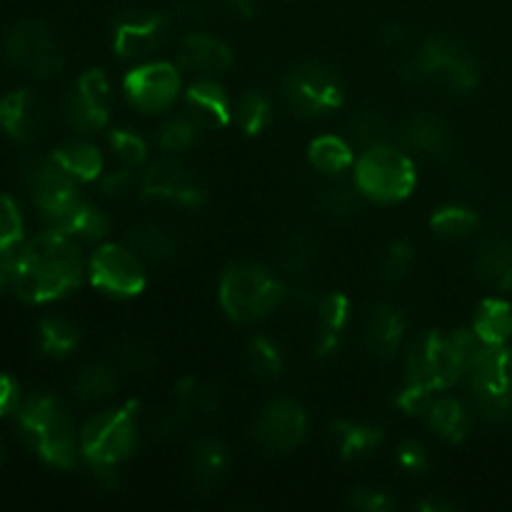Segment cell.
<instances>
[{
  "label": "cell",
  "mask_w": 512,
  "mask_h": 512,
  "mask_svg": "<svg viewBox=\"0 0 512 512\" xmlns=\"http://www.w3.org/2000/svg\"><path fill=\"white\" fill-rule=\"evenodd\" d=\"M228 468V448L215 435H203L193 448V475L198 488L213 490Z\"/></svg>",
  "instance_id": "25"
},
{
  "label": "cell",
  "mask_w": 512,
  "mask_h": 512,
  "mask_svg": "<svg viewBox=\"0 0 512 512\" xmlns=\"http://www.w3.org/2000/svg\"><path fill=\"white\" fill-rule=\"evenodd\" d=\"M5 463V450H3V445H0V465Z\"/></svg>",
  "instance_id": "54"
},
{
  "label": "cell",
  "mask_w": 512,
  "mask_h": 512,
  "mask_svg": "<svg viewBox=\"0 0 512 512\" xmlns=\"http://www.w3.org/2000/svg\"><path fill=\"white\" fill-rule=\"evenodd\" d=\"M188 113L198 120L203 128H223L233 118V108H230V98L225 93L223 85L215 80H198L188 88Z\"/></svg>",
  "instance_id": "20"
},
{
  "label": "cell",
  "mask_w": 512,
  "mask_h": 512,
  "mask_svg": "<svg viewBox=\"0 0 512 512\" xmlns=\"http://www.w3.org/2000/svg\"><path fill=\"white\" fill-rule=\"evenodd\" d=\"M113 365L128 375H150L158 365V355L145 340L123 338L113 345Z\"/></svg>",
  "instance_id": "33"
},
{
  "label": "cell",
  "mask_w": 512,
  "mask_h": 512,
  "mask_svg": "<svg viewBox=\"0 0 512 512\" xmlns=\"http://www.w3.org/2000/svg\"><path fill=\"white\" fill-rule=\"evenodd\" d=\"M403 140L413 150L428 155H440L450 145V128L443 118L430 113H418L403 125Z\"/></svg>",
  "instance_id": "23"
},
{
  "label": "cell",
  "mask_w": 512,
  "mask_h": 512,
  "mask_svg": "<svg viewBox=\"0 0 512 512\" xmlns=\"http://www.w3.org/2000/svg\"><path fill=\"white\" fill-rule=\"evenodd\" d=\"M308 158L315 170L328 175H338L353 165V150L338 135H320L310 143Z\"/></svg>",
  "instance_id": "30"
},
{
  "label": "cell",
  "mask_w": 512,
  "mask_h": 512,
  "mask_svg": "<svg viewBox=\"0 0 512 512\" xmlns=\"http://www.w3.org/2000/svg\"><path fill=\"white\" fill-rule=\"evenodd\" d=\"M123 88L135 108L143 113H160L178 98L180 75L170 63H145L125 75Z\"/></svg>",
  "instance_id": "13"
},
{
  "label": "cell",
  "mask_w": 512,
  "mask_h": 512,
  "mask_svg": "<svg viewBox=\"0 0 512 512\" xmlns=\"http://www.w3.org/2000/svg\"><path fill=\"white\" fill-rule=\"evenodd\" d=\"M0 128L18 143H30L43 130V110L30 90H15L0 98Z\"/></svg>",
  "instance_id": "18"
},
{
  "label": "cell",
  "mask_w": 512,
  "mask_h": 512,
  "mask_svg": "<svg viewBox=\"0 0 512 512\" xmlns=\"http://www.w3.org/2000/svg\"><path fill=\"white\" fill-rule=\"evenodd\" d=\"M283 285L258 263H235L220 278V305L235 323H258L278 308Z\"/></svg>",
  "instance_id": "5"
},
{
  "label": "cell",
  "mask_w": 512,
  "mask_h": 512,
  "mask_svg": "<svg viewBox=\"0 0 512 512\" xmlns=\"http://www.w3.org/2000/svg\"><path fill=\"white\" fill-rule=\"evenodd\" d=\"M110 108V85L103 70H88L83 78L75 83L73 95L65 105L70 125L80 133H95L108 123Z\"/></svg>",
  "instance_id": "16"
},
{
  "label": "cell",
  "mask_w": 512,
  "mask_h": 512,
  "mask_svg": "<svg viewBox=\"0 0 512 512\" xmlns=\"http://www.w3.org/2000/svg\"><path fill=\"white\" fill-rule=\"evenodd\" d=\"M333 438L335 445H338L340 458L358 460L378 448L380 440H383V433L375 425L338 420V423H333Z\"/></svg>",
  "instance_id": "28"
},
{
  "label": "cell",
  "mask_w": 512,
  "mask_h": 512,
  "mask_svg": "<svg viewBox=\"0 0 512 512\" xmlns=\"http://www.w3.org/2000/svg\"><path fill=\"white\" fill-rule=\"evenodd\" d=\"M430 428L448 443H460L470 430V413L460 400L440 398L428 408Z\"/></svg>",
  "instance_id": "29"
},
{
  "label": "cell",
  "mask_w": 512,
  "mask_h": 512,
  "mask_svg": "<svg viewBox=\"0 0 512 512\" xmlns=\"http://www.w3.org/2000/svg\"><path fill=\"white\" fill-rule=\"evenodd\" d=\"M25 185H28L33 203L48 220L50 228H58L75 208H78V180L55 163V158H40L30 160L25 165Z\"/></svg>",
  "instance_id": "9"
},
{
  "label": "cell",
  "mask_w": 512,
  "mask_h": 512,
  "mask_svg": "<svg viewBox=\"0 0 512 512\" xmlns=\"http://www.w3.org/2000/svg\"><path fill=\"white\" fill-rule=\"evenodd\" d=\"M203 125L193 118V115H180V118H170L163 123L158 133V143L165 153H183V150L193 148L198 140V130Z\"/></svg>",
  "instance_id": "38"
},
{
  "label": "cell",
  "mask_w": 512,
  "mask_h": 512,
  "mask_svg": "<svg viewBox=\"0 0 512 512\" xmlns=\"http://www.w3.org/2000/svg\"><path fill=\"white\" fill-rule=\"evenodd\" d=\"M355 185L365 198L398 203L415 188L413 160L390 145H370L355 165Z\"/></svg>",
  "instance_id": "7"
},
{
  "label": "cell",
  "mask_w": 512,
  "mask_h": 512,
  "mask_svg": "<svg viewBox=\"0 0 512 512\" xmlns=\"http://www.w3.org/2000/svg\"><path fill=\"white\" fill-rule=\"evenodd\" d=\"M405 333V320L390 305H375L370 310L368 320H365L363 338L370 353L380 360H393L395 353L400 350Z\"/></svg>",
  "instance_id": "19"
},
{
  "label": "cell",
  "mask_w": 512,
  "mask_h": 512,
  "mask_svg": "<svg viewBox=\"0 0 512 512\" xmlns=\"http://www.w3.org/2000/svg\"><path fill=\"white\" fill-rule=\"evenodd\" d=\"M55 163L63 165L75 180H95L103 170V155L90 143H68L53 153Z\"/></svg>",
  "instance_id": "32"
},
{
  "label": "cell",
  "mask_w": 512,
  "mask_h": 512,
  "mask_svg": "<svg viewBox=\"0 0 512 512\" xmlns=\"http://www.w3.org/2000/svg\"><path fill=\"white\" fill-rule=\"evenodd\" d=\"M473 333L488 345H505L512 335V305L508 300L488 298L478 305Z\"/></svg>",
  "instance_id": "26"
},
{
  "label": "cell",
  "mask_w": 512,
  "mask_h": 512,
  "mask_svg": "<svg viewBox=\"0 0 512 512\" xmlns=\"http://www.w3.org/2000/svg\"><path fill=\"white\" fill-rule=\"evenodd\" d=\"M360 190L348 188V185H330L320 195V205H323L325 213L335 215V218H348V215L358 213L360 210Z\"/></svg>",
  "instance_id": "43"
},
{
  "label": "cell",
  "mask_w": 512,
  "mask_h": 512,
  "mask_svg": "<svg viewBox=\"0 0 512 512\" xmlns=\"http://www.w3.org/2000/svg\"><path fill=\"white\" fill-rule=\"evenodd\" d=\"M140 193L145 198H160L180 205H200L205 198L193 170L175 158H163L150 165L140 178Z\"/></svg>",
  "instance_id": "15"
},
{
  "label": "cell",
  "mask_w": 512,
  "mask_h": 512,
  "mask_svg": "<svg viewBox=\"0 0 512 512\" xmlns=\"http://www.w3.org/2000/svg\"><path fill=\"white\" fill-rule=\"evenodd\" d=\"M270 120V103L263 93L258 90H248L243 93L238 103V123L240 128L245 130L248 135H258L260 130L268 125Z\"/></svg>",
  "instance_id": "40"
},
{
  "label": "cell",
  "mask_w": 512,
  "mask_h": 512,
  "mask_svg": "<svg viewBox=\"0 0 512 512\" xmlns=\"http://www.w3.org/2000/svg\"><path fill=\"white\" fill-rule=\"evenodd\" d=\"M130 248L150 263H168L178 253V238L165 225L145 220L130 230Z\"/></svg>",
  "instance_id": "24"
},
{
  "label": "cell",
  "mask_w": 512,
  "mask_h": 512,
  "mask_svg": "<svg viewBox=\"0 0 512 512\" xmlns=\"http://www.w3.org/2000/svg\"><path fill=\"white\" fill-rule=\"evenodd\" d=\"M140 255L123 245H100L90 258V280L110 295L130 298L145 288V270Z\"/></svg>",
  "instance_id": "12"
},
{
  "label": "cell",
  "mask_w": 512,
  "mask_h": 512,
  "mask_svg": "<svg viewBox=\"0 0 512 512\" xmlns=\"http://www.w3.org/2000/svg\"><path fill=\"white\" fill-rule=\"evenodd\" d=\"M53 230L68 233V235H73V238L100 240L103 235H108L110 220L105 218V213H100L98 208H93V205H88V203H83V200H80L78 208H75L73 213H70L68 218H65L63 223H60L58 228H53Z\"/></svg>",
  "instance_id": "36"
},
{
  "label": "cell",
  "mask_w": 512,
  "mask_h": 512,
  "mask_svg": "<svg viewBox=\"0 0 512 512\" xmlns=\"http://www.w3.org/2000/svg\"><path fill=\"white\" fill-rule=\"evenodd\" d=\"M38 335L40 350L45 355H50V358H65L80 343V330L68 318H58V315H50V318L40 320Z\"/></svg>",
  "instance_id": "31"
},
{
  "label": "cell",
  "mask_w": 512,
  "mask_h": 512,
  "mask_svg": "<svg viewBox=\"0 0 512 512\" xmlns=\"http://www.w3.org/2000/svg\"><path fill=\"white\" fill-rule=\"evenodd\" d=\"M83 258L73 235L50 228L15 255L13 290L25 303H50L78 288Z\"/></svg>",
  "instance_id": "1"
},
{
  "label": "cell",
  "mask_w": 512,
  "mask_h": 512,
  "mask_svg": "<svg viewBox=\"0 0 512 512\" xmlns=\"http://www.w3.org/2000/svg\"><path fill=\"white\" fill-rule=\"evenodd\" d=\"M223 5L240 18H250L255 13V0H223Z\"/></svg>",
  "instance_id": "52"
},
{
  "label": "cell",
  "mask_w": 512,
  "mask_h": 512,
  "mask_svg": "<svg viewBox=\"0 0 512 512\" xmlns=\"http://www.w3.org/2000/svg\"><path fill=\"white\" fill-rule=\"evenodd\" d=\"M73 393L80 403L95 405L110 400L118 393V368L105 363H90L78 373L73 383Z\"/></svg>",
  "instance_id": "27"
},
{
  "label": "cell",
  "mask_w": 512,
  "mask_h": 512,
  "mask_svg": "<svg viewBox=\"0 0 512 512\" xmlns=\"http://www.w3.org/2000/svg\"><path fill=\"white\" fill-rule=\"evenodd\" d=\"M138 403L130 400L123 408L108 410L85 423L80 433V453L95 465L98 473H108L110 465L128 458L138 445Z\"/></svg>",
  "instance_id": "6"
},
{
  "label": "cell",
  "mask_w": 512,
  "mask_h": 512,
  "mask_svg": "<svg viewBox=\"0 0 512 512\" xmlns=\"http://www.w3.org/2000/svg\"><path fill=\"white\" fill-rule=\"evenodd\" d=\"M15 255L13 250H0V293L5 288H13V278H15Z\"/></svg>",
  "instance_id": "51"
},
{
  "label": "cell",
  "mask_w": 512,
  "mask_h": 512,
  "mask_svg": "<svg viewBox=\"0 0 512 512\" xmlns=\"http://www.w3.org/2000/svg\"><path fill=\"white\" fill-rule=\"evenodd\" d=\"M315 253H318V248H315L310 235L293 233L280 245V265L288 273H303V270H308L313 265Z\"/></svg>",
  "instance_id": "39"
},
{
  "label": "cell",
  "mask_w": 512,
  "mask_h": 512,
  "mask_svg": "<svg viewBox=\"0 0 512 512\" xmlns=\"http://www.w3.org/2000/svg\"><path fill=\"white\" fill-rule=\"evenodd\" d=\"M18 428L30 448L55 468H73L78 463V438L63 405L48 393L30 395L18 405Z\"/></svg>",
  "instance_id": "2"
},
{
  "label": "cell",
  "mask_w": 512,
  "mask_h": 512,
  "mask_svg": "<svg viewBox=\"0 0 512 512\" xmlns=\"http://www.w3.org/2000/svg\"><path fill=\"white\" fill-rule=\"evenodd\" d=\"M23 238V218L13 198L0 195V250H13Z\"/></svg>",
  "instance_id": "44"
},
{
  "label": "cell",
  "mask_w": 512,
  "mask_h": 512,
  "mask_svg": "<svg viewBox=\"0 0 512 512\" xmlns=\"http://www.w3.org/2000/svg\"><path fill=\"white\" fill-rule=\"evenodd\" d=\"M413 260V248L408 243H393L380 260V278L390 285L403 283L413 268Z\"/></svg>",
  "instance_id": "42"
},
{
  "label": "cell",
  "mask_w": 512,
  "mask_h": 512,
  "mask_svg": "<svg viewBox=\"0 0 512 512\" xmlns=\"http://www.w3.org/2000/svg\"><path fill=\"white\" fill-rule=\"evenodd\" d=\"M320 323H323V343H320V353L328 355L330 350L338 345V335L343 333L345 323L350 315V303L343 293L325 295L318 303Z\"/></svg>",
  "instance_id": "34"
},
{
  "label": "cell",
  "mask_w": 512,
  "mask_h": 512,
  "mask_svg": "<svg viewBox=\"0 0 512 512\" xmlns=\"http://www.w3.org/2000/svg\"><path fill=\"white\" fill-rule=\"evenodd\" d=\"M283 98L298 115L315 118L343 103V85L328 65L303 63L285 75Z\"/></svg>",
  "instance_id": "10"
},
{
  "label": "cell",
  "mask_w": 512,
  "mask_h": 512,
  "mask_svg": "<svg viewBox=\"0 0 512 512\" xmlns=\"http://www.w3.org/2000/svg\"><path fill=\"white\" fill-rule=\"evenodd\" d=\"M180 65L205 75H218L233 65V53L225 43L203 33H190L180 45Z\"/></svg>",
  "instance_id": "21"
},
{
  "label": "cell",
  "mask_w": 512,
  "mask_h": 512,
  "mask_svg": "<svg viewBox=\"0 0 512 512\" xmlns=\"http://www.w3.org/2000/svg\"><path fill=\"white\" fill-rule=\"evenodd\" d=\"M165 35H168V23H165L163 15L143 13V10L125 13L115 23L113 48L120 58H148L163 45Z\"/></svg>",
  "instance_id": "17"
},
{
  "label": "cell",
  "mask_w": 512,
  "mask_h": 512,
  "mask_svg": "<svg viewBox=\"0 0 512 512\" xmlns=\"http://www.w3.org/2000/svg\"><path fill=\"white\" fill-rule=\"evenodd\" d=\"M103 190L110 198H128L130 193H140V180L133 170H115L103 180Z\"/></svg>",
  "instance_id": "48"
},
{
  "label": "cell",
  "mask_w": 512,
  "mask_h": 512,
  "mask_svg": "<svg viewBox=\"0 0 512 512\" xmlns=\"http://www.w3.org/2000/svg\"><path fill=\"white\" fill-rule=\"evenodd\" d=\"M388 120L378 110H358L350 118V135L365 145H378L388 138Z\"/></svg>",
  "instance_id": "41"
},
{
  "label": "cell",
  "mask_w": 512,
  "mask_h": 512,
  "mask_svg": "<svg viewBox=\"0 0 512 512\" xmlns=\"http://www.w3.org/2000/svg\"><path fill=\"white\" fill-rule=\"evenodd\" d=\"M430 225L440 238H465L478 228V215L468 208H460V205H445V208L435 210Z\"/></svg>",
  "instance_id": "37"
},
{
  "label": "cell",
  "mask_w": 512,
  "mask_h": 512,
  "mask_svg": "<svg viewBox=\"0 0 512 512\" xmlns=\"http://www.w3.org/2000/svg\"><path fill=\"white\" fill-rule=\"evenodd\" d=\"M178 10L183 15H190V18H198V15L205 13V0H180Z\"/></svg>",
  "instance_id": "53"
},
{
  "label": "cell",
  "mask_w": 512,
  "mask_h": 512,
  "mask_svg": "<svg viewBox=\"0 0 512 512\" xmlns=\"http://www.w3.org/2000/svg\"><path fill=\"white\" fill-rule=\"evenodd\" d=\"M473 270L485 285L495 290L512 288V243L510 240H488L478 248Z\"/></svg>",
  "instance_id": "22"
},
{
  "label": "cell",
  "mask_w": 512,
  "mask_h": 512,
  "mask_svg": "<svg viewBox=\"0 0 512 512\" xmlns=\"http://www.w3.org/2000/svg\"><path fill=\"white\" fill-rule=\"evenodd\" d=\"M398 405L408 415H423V413H428V408L433 405V400H430L428 388H420V385L408 383L405 393L398 398Z\"/></svg>",
  "instance_id": "49"
},
{
  "label": "cell",
  "mask_w": 512,
  "mask_h": 512,
  "mask_svg": "<svg viewBox=\"0 0 512 512\" xmlns=\"http://www.w3.org/2000/svg\"><path fill=\"white\" fill-rule=\"evenodd\" d=\"M398 463L405 473H423L428 468V453L418 440H403L398 448Z\"/></svg>",
  "instance_id": "47"
},
{
  "label": "cell",
  "mask_w": 512,
  "mask_h": 512,
  "mask_svg": "<svg viewBox=\"0 0 512 512\" xmlns=\"http://www.w3.org/2000/svg\"><path fill=\"white\" fill-rule=\"evenodd\" d=\"M3 55L15 68L38 78H53L63 68V50L43 20H20L5 33Z\"/></svg>",
  "instance_id": "8"
},
{
  "label": "cell",
  "mask_w": 512,
  "mask_h": 512,
  "mask_svg": "<svg viewBox=\"0 0 512 512\" xmlns=\"http://www.w3.org/2000/svg\"><path fill=\"white\" fill-rule=\"evenodd\" d=\"M110 148L118 158H123L125 163L140 165L145 158H148V145L140 135L130 133V130H113L110 133Z\"/></svg>",
  "instance_id": "45"
},
{
  "label": "cell",
  "mask_w": 512,
  "mask_h": 512,
  "mask_svg": "<svg viewBox=\"0 0 512 512\" xmlns=\"http://www.w3.org/2000/svg\"><path fill=\"white\" fill-rule=\"evenodd\" d=\"M475 408L490 423L512 420V350L480 340L465 363Z\"/></svg>",
  "instance_id": "4"
},
{
  "label": "cell",
  "mask_w": 512,
  "mask_h": 512,
  "mask_svg": "<svg viewBox=\"0 0 512 512\" xmlns=\"http://www.w3.org/2000/svg\"><path fill=\"white\" fill-rule=\"evenodd\" d=\"M478 343L480 338L473 330H430L420 335L408 353V383L428 388L430 393L450 388L465 373V363Z\"/></svg>",
  "instance_id": "3"
},
{
  "label": "cell",
  "mask_w": 512,
  "mask_h": 512,
  "mask_svg": "<svg viewBox=\"0 0 512 512\" xmlns=\"http://www.w3.org/2000/svg\"><path fill=\"white\" fill-rule=\"evenodd\" d=\"M308 433L305 410L293 400H273L255 423V438L268 453H290Z\"/></svg>",
  "instance_id": "14"
},
{
  "label": "cell",
  "mask_w": 512,
  "mask_h": 512,
  "mask_svg": "<svg viewBox=\"0 0 512 512\" xmlns=\"http://www.w3.org/2000/svg\"><path fill=\"white\" fill-rule=\"evenodd\" d=\"M413 70L418 73V78L435 80L445 88L460 90V93L478 83V65H475L473 55L448 38H430L415 55Z\"/></svg>",
  "instance_id": "11"
},
{
  "label": "cell",
  "mask_w": 512,
  "mask_h": 512,
  "mask_svg": "<svg viewBox=\"0 0 512 512\" xmlns=\"http://www.w3.org/2000/svg\"><path fill=\"white\" fill-rule=\"evenodd\" d=\"M245 365H248L250 375L258 378L260 383H273L283 373V355L270 340L253 338L245 350Z\"/></svg>",
  "instance_id": "35"
},
{
  "label": "cell",
  "mask_w": 512,
  "mask_h": 512,
  "mask_svg": "<svg viewBox=\"0 0 512 512\" xmlns=\"http://www.w3.org/2000/svg\"><path fill=\"white\" fill-rule=\"evenodd\" d=\"M350 505L365 512H388L393 508V500H390L388 493L375 488H355L350 493Z\"/></svg>",
  "instance_id": "46"
},
{
  "label": "cell",
  "mask_w": 512,
  "mask_h": 512,
  "mask_svg": "<svg viewBox=\"0 0 512 512\" xmlns=\"http://www.w3.org/2000/svg\"><path fill=\"white\" fill-rule=\"evenodd\" d=\"M20 403H23V400H20L18 383H15L10 375L0 373V418H3V415L15 413Z\"/></svg>",
  "instance_id": "50"
}]
</instances>
